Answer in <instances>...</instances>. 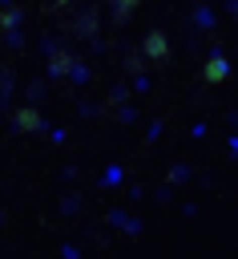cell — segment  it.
Listing matches in <instances>:
<instances>
[{
  "instance_id": "1",
  "label": "cell",
  "mask_w": 238,
  "mask_h": 259,
  "mask_svg": "<svg viewBox=\"0 0 238 259\" xmlns=\"http://www.w3.org/2000/svg\"><path fill=\"white\" fill-rule=\"evenodd\" d=\"M141 53H145V61H153V65H161L165 57H169V36L161 32V28H153L145 40H141Z\"/></svg>"
},
{
  "instance_id": "2",
  "label": "cell",
  "mask_w": 238,
  "mask_h": 259,
  "mask_svg": "<svg viewBox=\"0 0 238 259\" xmlns=\"http://www.w3.org/2000/svg\"><path fill=\"white\" fill-rule=\"evenodd\" d=\"M12 130H16V134H40V130H44V117H40V109H32V105L16 109V113H12Z\"/></svg>"
},
{
  "instance_id": "3",
  "label": "cell",
  "mask_w": 238,
  "mask_h": 259,
  "mask_svg": "<svg viewBox=\"0 0 238 259\" xmlns=\"http://www.w3.org/2000/svg\"><path fill=\"white\" fill-rule=\"evenodd\" d=\"M226 77H230V61H226L222 53H214V57L202 65V81H206V85H222Z\"/></svg>"
},
{
  "instance_id": "4",
  "label": "cell",
  "mask_w": 238,
  "mask_h": 259,
  "mask_svg": "<svg viewBox=\"0 0 238 259\" xmlns=\"http://www.w3.org/2000/svg\"><path fill=\"white\" fill-rule=\"evenodd\" d=\"M48 73H52V77H69V73H77V57L65 53V49H56V53L48 57Z\"/></svg>"
},
{
  "instance_id": "5",
  "label": "cell",
  "mask_w": 238,
  "mask_h": 259,
  "mask_svg": "<svg viewBox=\"0 0 238 259\" xmlns=\"http://www.w3.org/2000/svg\"><path fill=\"white\" fill-rule=\"evenodd\" d=\"M137 4H141V0H113V20H117V24H125V20L137 12Z\"/></svg>"
},
{
  "instance_id": "6",
  "label": "cell",
  "mask_w": 238,
  "mask_h": 259,
  "mask_svg": "<svg viewBox=\"0 0 238 259\" xmlns=\"http://www.w3.org/2000/svg\"><path fill=\"white\" fill-rule=\"evenodd\" d=\"M12 24H16V12L4 8V12H0V32H12Z\"/></svg>"
},
{
  "instance_id": "7",
  "label": "cell",
  "mask_w": 238,
  "mask_h": 259,
  "mask_svg": "<svg viewBox=\"0 0 238 259\" xmlns=\"http://www.w3.org/2000/svg\"><path fill=\"white\" fill-rule=\"evenodd\" d=\"M234 16H238V0H234Z\"/></svg>"
}]
</instances>
